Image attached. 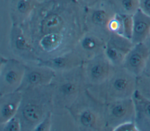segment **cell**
<instances>
[{"instance_id": "30bf717a", "label": "cell", "mask_w": 150, "mask_h": 131, "mask_svg": "<svg viewBox=\"0 0 150 131\" xmlns=\"http://www.w3.org/2000/svg\"><path fill=\"white\" fill-rule=\"evenodd\" d=\"M116 67L104 53L84 61L82 68L87 88L104 82L112 74Z\"/></svg>"}, {"instance_id": "e0dca14e", "label": "cell", "mask_w": 150, "mask_h": 131, "mask_svg": "<svg viewBox=\"0 0 150 131\" xmlns=\"http://www.w3.org/2000/svg\"><path fill=\"white\" fill-rule=\"evenodd\" d=\"M132 99L135 111L134 122L138 131H150V100L137 90Z\"/></svg>"}, {"instance_id": "7a4b0ae2", "label": "cell", "mask_w": 150, "mask_h": 131, "mask_svg": "<svg viewBox=\"0 0 150 131\" xmlns=\"http://www.w3.org/2000/svg\"><path fill=\"white\" fill-rule=\"evenodd\" d=\"M21 91L22 99L16 115L21 121L22 131H34L53 108L52 84Z\"/></svg>"}, {"instance_id": "d4e9b609", "label": "cell", "mask_w": 150, "mask_h": 131, "mask_svg": "<svg viewBox=\"0 0 150 131\" xmlns=\"http://www.w3.org/2000/svg\"><path fill=\"white\" fill-rule=\"evenodd\" d=\"M138 131L137 126L134 121H129L125 122L117 126L114 131Z\"/></svg>"}, {"instance_id": "4316f807", "label": "cell", "mask_w": 150, "mask_h": 131, "mask_svg": "<svg viewBox=\"0 0 150 131\" xmlns=\"http://www.w3.org/2000/svg\"><path fill=\"white\" fill-rule=\"evenodd\" d=\"M100 1V0H75L79 5L85 9L94 5Z\"/></svg>"}, {"instance_id": "f546056e", "label": "cell", "mask_w": 150, "mask_h": 131, "mask_svg": "<svg viewBox=\"0 0 150 131\" xmlns=\"http://www.w3.org/2000/svg\"><path fill=\"white\" fill-rule=\"evenodd\" d=\"M39 2H46V1H50V0H38Z\"/></svg>"}, {"instance_id": "44dd1931", "label": "cell", "mask_w": 150, "mask_h": 131, "mask_svg": "<svg viewBox=\"0 0 150 131\" xmlns=\"http://www.w3.org/2000/svg\"><path fill=\"white\" fill-rule=\"evenodd\" d=\"M115 13L133 15L139 9V0H108Z\"/></svg>"}, {"instance_id": "d6986e66", "label": "cell", "mask_w": 150, "mask_h": 131, "mask_svg": "<svg viewBox=\"0 0 150 131\" xmlns=\"http://www.w3.org/2000/svg\"><path fill=\"white\" fill-rule=\"evenodd\" d=\"M132 42L134 44L145 42L150 35V16L138 9L132 15Z\"/></svg>"}, {"instance_id": "ffe728a7", "label": "cell", "mask_w": 150, "mask_h": 131, "mask_svg": "<svg viewBox=\"0 0 150 131\" xmlns=\"http://www.w3.org/2000/svg\"><path fill=\"white\" fill-rule=\"evenodd\" d=\"M52 130H78L67 108H53L52 111Z\"/></svg>"}, {"instance_id": "8fae6325", "label": "cell", "mask_w": 150, "mask_h": 131, "mask_svg": "<svg viewBox=\"0 0 150 131\" xmlns=\"http://www.w3.org/2000/svg\"><path fill=\"white\" fill-rule=\"evenodd\" d=\"M56 72L40 63L26 64L24 77L19 91L50 85L55 77Z\"/></svg>"}, {"instance_id": "ac0fdd59", "label": "cell", "mask_w": 150, "mask_h": 131, "mask_svg": "<svg viewBox=\"0 0 150 131\" xmlns=\"http://www.w3.org/2000/svg\"><path fill=\"white\" fill-rule=\"evenodd\" d=\"M19 90L0 95V123H4L15 116L22 99Z\"/></svg>"}, {"instance_id": "3957f363", "label": "cell", "mask_w": 150, "mask_h": 131, "mask_svg": "<svg viewBox=\"0 0 150 131\" xmlns=\"http://www.w3.org/2000/svg\"><path fill=\"white\" fill-rule=\"evenodd\" d=\"M105 104L84 91L67 108L78 130L106 131Z\"/></svg>"}, {"instance_id": "8992f818", "label": "cell", "mask_w": 150, "mask_h": 131, "mask_svg": "<svg viewBox=\"0 0 150 131\" xmlns=\"http://www.w3.org/2000/svg\"><path fill=\"white\" fill-rule=\"evenodd\" d=\"M115 14L107 1L100 0L94 5L86 8V30L93 33L107 41L111 34L108 31V23Z\"/></svg>"}, {"instance_id": "7402d4cb", "label": "cell", "mask_w": 150, "mask_h": 131, "mask_svg": "<svg viewBox=\"0 0 150 131\" xmlns=\"http://www.w3.org/2000/svg\"><path fill=\"white\" fill-rule=\"evenodd\" d=\"M137 91L150 100V76L141 74L137 79Z\"/></svg>"}, {"instance_id": "6da1fadb", "label": "cell", "mask_w": 150, "mask_h": 131, "mask_svg": "<svg viewBox=\"0 0 150 131\" xmlns=\"http://www.w3.org/2000/svg\"><path fill=\"white\" fill-rule=\"evenodd\" d=\"M86 9L75 0L39 2L21 26L40 61L73 50L85 32Z\"/></svg>"}, {"instance_id": "5b68a950", "label": "cell", "mask_w": 150, "mask_h": 131, "mask_svg": "<svg viewBox=\"0 0 150 131\" xmlns=\"http://www.w3.org/2000/svg\"><path fill=\"white\" fill-rule=\"evenodd\" d=\"M53 108H69L87 89L82 66L56 73L52 81Z\"/></svg>"}, {"instance_id": "603a6c76", "label": "cell", "mask_w": 150, "mask_h": 131, "mask_svg": "<svg viewBox=\"0 0 150 131\" xmlns=\"http://www.w3.org/2000/svg\"><path fill=\"white\" fill-rule=\"evenodd\" d=\"M1 131H22L21 123L15 115L2 123H0Z\"/></svg>"}, {"instance_id": "52a82bcc", "label": "cell", "mask_w": 150, "mask_h": 131, "mask_svg": "<svg viewBox=\"0 0 150 131\" xmlns=\"http://www.w3.org/2000/svg\"><path fill=\"white\" fill-rule=\"evenodd\" d=\"M26 64L16 58L1 56L0 95L18 91L22 84Z\"/></svg>"}, {"instance_id": "9a60e30c", "label": "cell", "mask_w": 150, "mask_h": 131, "mask_svg": "<svg viewBox=\"0 0 150 131\" xmlns=\"http://www.w3.org/2000/svg\"><path fill=\"white\" fill-rule=\"evenodd\" d=\"M83 62L80 55L73 49L53 58L40 61L39 63L50 67L56 73H58L80 67Z\"/></svg>"}, {"instance_id": "7c38bea8", "label": "cell", "mask_w": 150, "mask_h": 131, "mask_svg": "<svg viewBox=\"0 0 150 131\" xmlns=\"http://www.w3.org/2000/svg\"><path fill=\"white\" fill-rule=\"evenodd\" d=\"M133 46L131 39L117 33H111L106 42L104 53L114 66L121 67Z\"/></svg>"}, {"instance_id": "5bb4252c", "label": "cell", "mask_w": 150, "mask_h": 131, "mask_svg": "<svg viewBox=\"0 0 150 131\" xmlns=\"http://www.w3.org/2000/svg\"><path fill=\"white\" fill-rule=\"evenodd\" d=\"M150 53V49L145 42L134 44L125 57L122 67L136 75L142 74Z\"/></svg>"}, {"instance_id": "4fadbf2b", "label": "cell", "mask_w": 150, "mask_h": 131, "mask_svg": "<svg viewBox=\"0 0 150 131\" xmlns=\"http://www.w3.org/2000/svg\"><path fill=\"white\" fill-rule=\"evenodd\" d=\"M106 42L98 35L85 30L73 49L85 61L104 53Z\"/></svg>"}, {"instance_id": "277c9868", "label": "cell", "mask_w": 150, "mask_h": 131, "mask_svg": "<svg viewBox=\"0 0 150 131\" xmlns=\"http://www.w3.org/2000/svg\"><path fill=\"white\" fill-rule=\"evenodd\" d=\"M137 77L124 68L117 67L103 83L87 88L88 91L104 104L132 98L137 90Z\"/></svg>"}, {"instance_id": "83f0119b", "label": "cell", "mask_w": 150, "mask_h": 131, "mask_svg": "<svg viewBox=\"0 0 150 131\" xmlns=\"http://www.w3.org/2000/svg\"><path fill=\"white\" fill-rule=\"evenodd\" d=\"M142 74L150 76V53H149V55L147 59V61H146V63L145 64V67L144 68V70Z\"/></svg>"}, {"instance_id": "484cf974", "label": "cell", "mask_w": 150, "mask_h": 131, "mask_svg": "<svg viewBox=\"0 0 150 131\" xmlns=\"http://www.w3.org/2000/svg\"><path fill=\"white\" fill-rule=\"evenodd\" d=\"M139 9L150 16V0H139Z\"/></svg>"}, {"instance_id": "cb8c5ba5", "label": "cell", "mask_w": 150, "mask_h": 131, "mask_svg": "<svg viewBox=\"0 0 150 131\" xmlns=\"http://www.w3.org/2000/svg\"><path fill=\"white\" fill-rule=\"evenodd\" d=\"M52 126V111L36 126L34 131H51Z\"/></svg>"}, {"instance_id": "9c48e42d", "label": "cell", "mask_w": 150, "mask_h": 131, "mask_svg": "<svg viewBox=\"0 0 150 131\" xmlns=\"http://www.w3.org/2000/svg\"><path fill=\"white\" fill-rule=\"evenodd\" d=\"M9 46L15 58L25 63L39 62L35 49L21 26L11 24L9 35Z\"/></svg>"}, {"instance_id": "ba28073f", "label": "cell", "mask_w": 150, "mask_h": 131, "mask_svg": "<svg viewBox=\"0 0 150 131\" xmlns=\"http://www.w3.org/2000/svg\"><path fill=\"white\" fill-rule=\"evenodd\" d=\"M135 105L132 98L118 99L105 104L106 131H114L119 125L135 119Z\"/></svg>"}, {"instance_id": "2e32d148", "label": "cell", "mask_w": 150, "mask_h": 131, "mask_svg": "<svg viewBox=\"0 0 150 131\" xmlns=\"http://www.w3.org/2000/svg\"><path fill=\"white\" fill-rule=\"evenodd\" d=\"M39 3L38 0H11L9 13L11 24L22 26Z\"/></svg>"}, {"instance_id": "f1b7e54d", "label": "cell", "mask_w": 150, "mask_h": 131, "mask_svg": "<svg viewBox=\"0 0 150 131\" xmlns=\"http://www.w3.org/2000/svg\"><path fill=\"white\" fill-rule=\"evenodd\" d=\"M145 43H146V44L148 46V47L150 49V35L148 36V37L147 38V39L146 40V41L145 42Z\"/></svg>"}, {"instance_id": "4dcf8cb0", "label": "cell", "mask_w": 150, "mask_h": 131, "mask_svg": "<svg viewBox=\"0 0 150 131\" xmlns=\"http://www.w3.org/2000/svg\"><path fill=\"white\" fill-rule=\"evenodd\" d=\"M101 1H108V0H101Z\"/></svg>"}]
</instances>
